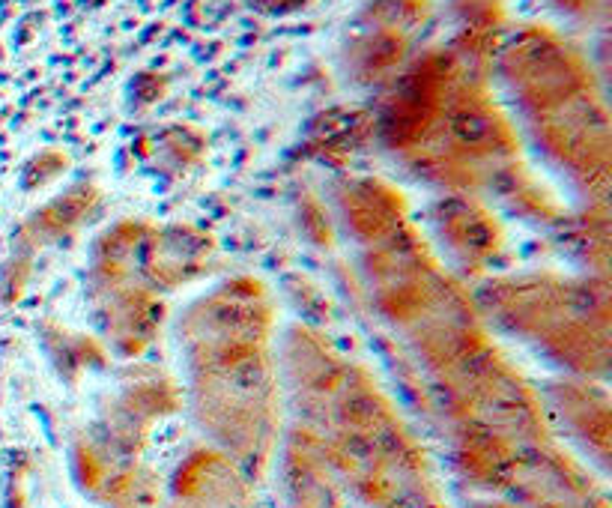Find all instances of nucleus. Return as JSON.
Here are the masks:
<instances>
[{"mask_svg":"<svg viewBox=\"0 0 612 508\" xmlns=\"http://www.w3.org/2000/svg\"><path fill=\"white\" fill-rule=\"evenodd\" d=\"M481 320L532 344L571 377L607 380L610 371V287L583 275H502L472 296Z\"/></svg>","mask_w":612,"mask_h":508,"instance_id":"obj_3","label":"nucleus"},{"mask_svg":"<svg viewBox=\"0 0 612 508\" xmlns=\"http://www.w3.org/2000/svg\"><path fill=\"white\" fill-rule=\"evenodd\" d=\"M430 18V3L427 0H371L359 21H371V24H383V27H395L401 33H409L424 27V21Z\"/></svg>","mask_w":612,"mask_h":508,"instance_id":"obj_9","label":"nucleus"},{"mask_svg":"<svg viewBox=\"0 0 612 508\" xmlns=\"http://www.w3.org/2000/svg\"><path fill=\"white\" fill-rule=\"evenodd\" d=\"M469 508H520V506H514V503H505V500H496V497H490V500H478V503H472Z\"/></svg>","mask_w":612,"mask_h":508,"instance_id":"obj_13","label":"nucleus"},{"mask_svg":"<svg viewBox=\"0 0 612 508\" xmlns=\"http://www.w3.org/2000/svg\"><path fill=\"white\" fill-rule=\"evenodd\" d=\"M553 6L571 18H580V21L607 18V12H610V0H553Z\"/></svg>","mask_w":612,"mask_h":508,"instance_id":"obj_11","label":"nucleus"},{"mask_svg":"<svg viewBox=\"0 0 612 508\" xmlns=\"http://www.w3.org/2000/svg\"><path fill=\"white\" fill-rule=\"evenodd\" d=\"M541 407L550 431L574 440L601 470L610 467V395L601 380L562 377L544 386Z\"/></svg>","mask_w":612,"mask_h":508,"instance_id":"obj_4","label":"nucleus"},{"mask_svg":"<svg viewBox=\"0 0 612 508\" xmlns=\"http://www.w3.org/2000/svg\"><path fill=\"white\" fill-rule=\"evenodd\" d=\"M409 45V33L371 21H356V33L344 48V69L362 87H386L409 63Z\"/></svg>","mask_w":612,"mask_h":508,"instance_id":"obj_7","label":"nucleus"},{"mask_svg":"<svg viewBox=\"0 0 612 508\" xmlns=\"http://www.w3.org/2000/svg\"><path fill=\"white\" fill-rule=\"evenodd\" d=\"M257 12H266V15H287V12H299L305 9L311 0H248Z\"/></svg>","mask_w":612,"mask_h":508,"instance_id":"obj_12","label":"nucleus"},{"mask_svg":"<svg viewBox=\"0 0 612 508\" xmlns=\"http://www.w3.org/2000/svg\"><path fill=\"white\" fill-rule=\"evenodd\" d=\"M299 428L353 506L445 508L430 461L371 374L317 332L290 329L278 359Z\"/></svg>","mask_w":612,"mask_h":508,"instance_id":"obj_1","label":"nucleus"},{"mask_svg":"<svg viewBox=\"0 0 612 508\" xmlns=\"http://www.w3.org/2000/svg\"><path fill=\"white\" fill-rule=\"evenodd\" d=\"M54 156H57V150H45V153H39L36 159L27 162V168H24V186H27V189H33V186H45V183L54 180L60 171H66V156H60V159L51 165Z\"/></svg>","mask_w":612,"mask_h":508,"instance_id":"obj_10","label":"nucleus"},{"mask_svg":"<svg viewBox=\"0 0 612 508\" xmlns=\"http://www.w3.org/2000/svg\"><path fill=\"white\" fill-rule=\"evenodd\" d=\"M275 314L254 278L201 296L177 326L189 404L212 449L248 482L266 476L281 443V374L272 353Z\"/></svg>","mask_w":612,"mask_h":508,"instance_id":"obj_2","label":"nucleus"},{"mask_svg":"<svg viewBox=\"0 0 612 508\" xmlns=\"http://www.w3.org/2000/svg\"><path fill=\"white\" fill-rule=\"evenodd\" d=\"M99 204V192L93 186H75L72 192L54 198L48 207H42L24 228V234H30L33 243H51L60 234L75 231Z\"/></svg>","mask_w":612,"mask_h":508,"instance_id":"obj_8","label":"nucleus"},{"mask_svg":"<svg viewBox=\"0 0 612 508\" xmlns=\"http://www.w3.org/2000/svg\"><path fill=\"white\" fill-rule=\"evenodd\" d=\"M341 231L362 249L407 222V201L389 183L374 177L341 180L332 192Z\"/></svg>","mask_w":612,"mask_h":508,"instance_id":"obj_6","label":"nucleus"},{"mask_svg":"<svg viewBox=\"0 0 612 508\" xmlns=\"http://www.w3.org/2000/svg\"><path fill=\"white\" fill-rule=\"evenodd\" d=\"M430 228L445 257L463 272H484L502 249V228L496 216L475 195H445L430 210Z\"/></svg>","mask_w":612,"mask_h":508,"instance_id":"obj_5","label":"nucleus"}]
</instances>
